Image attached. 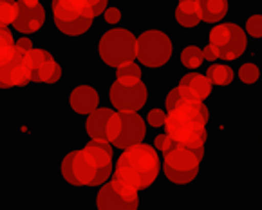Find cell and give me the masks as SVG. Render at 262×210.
<instances>
[{
    "mask_svg": "<svg viewBox=\"0 0 262 210\" xmlns=\"http://www.w3.org/2000/svg\"><path fill=\"white\" fill-rule=\"evenodd\" d=\"M243 28H244V31L248 33L250 40H253V42H262V11L248 13V15L244 16Z\"/></svg>",
    "mask_w": 262,
    "mask_h": 210,
    "instance_id": "cb8c5ba5",
    "label": "cell"
},
{
    "mask_svg": "<svg viewBox=\"0 0 262 210\" xmlns=\"http://www.w3.org/2000/svg\"><path fill=\"white\" fill-rule=\"evenodd\" d=\"M139 188L121 178L112 176L107 183L98 187L94 205L100 210H134L139 208Z\"/></svg>",
    "mask_w": 262,
    "mask_h": 210,
    "instance_id": "30bf717a",
    "label": "cell"
},
{
    "mask_svg": "<svg viewBox=\"0 0 262 210\" xmlns=\"http://www.w3.org/2000/svg\"><path fill=\"white\" fill-rule=\"evenodd\" d=\"M101 93L96 83L93 82H78L67 89L66 107L71 116L87 118L93 111L100 107Z\"/></svg>",
    "mask_w": 262,
    "mask_h": 210,
    "instance_id": "7c38bea8",
    "label": "cell"
},
{
    "mask_svg": "<svg viewBox=\"0 0 262 210\" xmlns=\"http://www.w3.org/2000/svg\"><path fill=\"white\" fill-rule=\"evenodd\" d=\"M206 149L197 151L176 145L163 154V179L173 188L193 187L201 178Z\"/></svg>",
    "mask_w": 262,
    "mask_h": 210,
    "instance_id": "277c9868",
    "label": "cell"
},
{
    "mask_svg": "<svg viewBox=\"0 0 262 210\" xmlns=\"http://www.w3.org/2000/svg\"><path fill=\"white\" fill-rule=\"evenodd\" d=\"M114 107H98L96 111L89 114L83 121V133L89 140L96 141H108L107 140V121L112 114Z\"/></svg>",
    "mask_w": 262,
    "mask_h": 210,
    "instance_id": "e0dca14e",
    "label": "cell"
},
{
    "mask_svg": "<svg viewBox=\"0 0 262 210\" xmlns=\"http://www.w3.org/2000/svg\"><path fill=\"white\" fill-rule=\"evenodd\" d=\"M16 38L15 33L9 26H2L0 28V64L11 62L16 56Z\"/></svg>",
    "mask_w": 262,
    "mask_h": 210,
    "instance_id": "603a6c76",
    "label": "cell"
},
{
    "mask_svg": "<svg viewBox=\"0 0 262 210\" xmlns=\"http://www.w3.org/2000/svg\"><path fill=\"white\" fill-rule=\"evenodd\" d=\"M201 15L205 24H219L224 22L230 15V0H199Z\"/></svg>",
    "mask_w": 262,
    "mask_h": 210,
    "instance_id": "d6986e66",
    "label": "cell"
},
{
    "mask_svg": "<svg viewBox=\"0 0 262 210\" xmlns=\"http://www.w3.org/2000/svg\"><path fill=\"white\" fill-rule=\"evenodd\" d=\"M136 47H138V36L132 29L123 26H112L96 38L94 55L101 67L116 69L121 64L136 58Z\"/></svg>",
    "mask_w": 262,
    "mask_h": 210,
    "instance_id": "5b68a950",
    "label": "cell"
},
{
    "mask_svg": "<svg viewBox=\"0 0 262 210\" xmlns=\"http://www.w3.org/2000/svg\"><path fill=\"white\" fill-rule=\"evenodd\" d=\"M208 42L219 49L221 60L235 62L244 56L250 44V36L244 31L243 26L237 22H219L212 26L208 31Z\"/></svg>",
    "mask_w": 262,
    "mask_h": 210,
    "instance_id": "9c48e42d",
    "label": "cell"
},
{
    "mask_svg": "<svg viewBox=\"0 0 262 210\" xmlns=\"http://www.w3.org/2000/svg\"><path fill=\"white\" fill-rule=\"evenodd\" d=\"M114 145L89 140L83 147L69 149L58 161V172L73 188H98L114 174Z\"/></svg>",
    "mask_w": 262,
    "mask_h": 210,
    "instance_id": "6da1fadb",
    "label": "cell"
},
{
    "mask_svg": "<svg viewBox=\"0 0 262 210\" xmlns=\"http://www.w3.org/2000/svg\"><path fill=\"white\" fill-rule=\"evenodd\" d=\"M237 80L243 87H257L262 82V66L253 60H246L237 67Z\"/></svg>",
    "mask_w": 262,
    "mask_h": 210,
    "instance_id": "7402d4cb",
    "label": "cell"
},
{
    "mask_svg": "<svg viewBox=\"0 0 262 210\" xmlns=\"http://www.w3.org/2000/svg\"><path fill=\"white\" fill-rule=\"evenodd\" d=\"M108 101L116 111L139 113L150 101V86L145 78H114L108 87Z\"/></svg>",
    "mask_w": 262,
    "mask_h": 210,
    "instance_id": "ba28073f",
    "label": "cell"
},
{
    "mask_svg": "<svg viewBox=\"0 0 262 210\" xmlns=\"http://www.w3.org/2000/svg\"><path fill=\"white\" fill-rule=\"evenodd\" d=\"M179 66L186 71H197L203 67L205 60V53H203V47H199L197 44H185V46L179 49L178 53Z\"/></svg>",
    "mask_w": 262,
    "mask_h": 210,
    "instance_id": "44dd1931",
    "label": "cell"
},
{
    "mask_svg": "<svg viewBox=\"0 0 262 210\" xmlns=\"http://www.w3.org/2000/svg\"><path fill=\"white\" fill-rule=\"evenodd\" d=\"M260 143H262V133H260Z\"/></svg>",
    "mask_w": 262,
    "mask_h": 210,
    "instance_id": "836d02e7",
    "label": "cell"
},
{
    "mask_svg": "<svg viewBox=\"0 0 262 210\" xmlns=\"http://www.w3.org/2000/svg\"><path fill=\"white\" fill-rule=\"evenodd\" d=\"M29 83H33V76L26 62V55L16 53L11 62L0 64V87L2 89H24Z\"/></svg>",
    "mask_w": 262,
    "mask_h": 210,
    "instance_id": "5bb4252c",
    "label": "cell"
},
{
    "mask_svg": "<svg viewBox=\"0 0 262 210\" xmlns=\"http://www.w3.org/2000/svg\"><path fill=\"white\" fill-rule=\"evenodd\" d=\"M166 114H168V111L165 107H152L145 114V120H147L148 127H152L154 131H159V129H165Z\"/></svg>",
    "mask_w": 262,
    "mask_h": 210,
    "instance_id": "4316f807",
    "label": "cell"
},
{
    "mask_svg": "<svg viewBox=\"0 0 262 210\" xmlns=\"http://www.w3.org/2000/svg\"><path fill=\"white\" fill-rule=\"evenodd\" d=\"M206 74L212 80L213 87H219V89H228L231 83L235 82V69L230 66V62H224V60H219V62H213L208 66L206 69Z\"/></svg>",
    "mask_w": 262,
    "mask_h": 210,
    "instance_id": "ffe728a7",
    "label": "cell"
},
{
    "mask_svg": "<svg viewBox=\"0 0 262 210\" xmlns=\"http://www.w3.org/2000/svg\"><path fill=\"white\" fill-rule=\"evenodd\" d=\"M35 47V42H33V36H27V35H20L18 40H16V51L22 53V55H27L29 51Z\"/></svg>",
    "mask_w": 262,
    "mask_h": 210,
    "instance_id": "4dcf8cb0",
    "label": "cell"
},
{
    "mask_svg": "<svg viewBox=\"0 0 262 210\" xmlns=\"http://www.w3.org/2000/svg\"><path fill=\"white\" fill-rule=\"evenodd\" d=\"M51 15L54 29L69 38L85 36L93 29L96 18L87 0H53Z\"/></svg>",
    "mask_w": 262,
    "mask_h": 210,
    "instance_id": "8992f818",
    "label": "cell"
},
{
    "mask_svg": "<svg viewBox=\"0 0 262 210\" xmlns=\"http://www.w3.org/2000/svg\"><path fill=\"white\" fill-rule=\"evenodd\" d=\"M203 53H205V60L206 62H210V64H213V62H219L221 60V53H219V49H217L213 44H206L205 47H203Z\"/></svg>",
    "mask_w": 262,
    "mask_h": 210,
    "instance_id": "1f68e13d",
    "label": "cell"
},
{
    "mask_svg": "<svg viewBox=\"0 0 262 210\" xmlns=\"http://www.w3.org/2000/svg\"><path fill=\"white\" fill-rule=\"evenodd\" d=\"M147 120L134 111H121V134L114 143L116 149H128L132 145L143 143L147 138Z\"/></svg>",
    "mask_w": 262,
    "mask_h": 210,
    "instance_id": "9a60e30c",
    "label": "cell"
},
{
    "mask_svg": "<svg viewBox=\"0 0 262 210\" xmlns=\"http://www.w3.org/2000/svg\"><path fill=\"white\" fill-rule=\"evenodd\" d=\"M178 83L188 87L190 91H193L201 100H205V101L213 96L212 80L208 78V74H203V73H199V71H186V73L179 78Z\"/></svg>",
    "mask_w": 262,
    "mask_h": 210,
    "instance_id": "ac0fdd59",
    "label": "cell"
},
{
    "mask_svg": "<svg viewBox=\"0 0 262 210\" xmlns=\"http://www.w3.org/2000/svg\"><path fill=\"white\" fill-rule=\"evenodd\" d=\"M112 176L132 183L139 192L152 191L163 176V163L158 149L145 141L123 149L116 158Z\"/></svg>",
    "mask_w": 262,
    "mask_h": 210,
    "instance_id": "3957f363",
    "label": "cell"
},
{
    "mask_svg": "<svg viewBox=\"0 0 262 210\" xmlns=\"http://www.w3.org/2000/svg\"><path fill=\"white\" fill-rule=\"evenodd\" d=\"M120 134H121V111L114 109L107 121V140L114 145L118 141V138H120Z\"/></svg>",
    "mask_w": 262,
    "mask_h": 210,
    "instance_id": "83f0119b",
    "label": "cell"
},
{
    "mask_svg": "<svg viewBox=\"0 0 262 210\" xmlns=\"http://www.w3.org/2000/svg\"><path fill=\"white\" fill-rule=\"evenodd\" d=\"M18 15L16 0H0V26H13Z\"/></svg>",
    "mask_w": 262,
    "mask_h": 210,
    "instance_id": "d4e9b609",
    "label": "cell"
},
{
    "mask_svg": "<svg viewBox=\"0 0 262 210\" xmlns=\"http://www.w3.org/2000/svg\"><path fill=\"white\" fill-rule=\"evenodd\" d=\"M172 20L183 31H195L203 24L199 0H178L172 8Z\"/></svg>",
    "mask_w": 262,
    "mask_h": 210,
    "instance_id": "2e32d148",
    "label": "cell"
},
{
    "mask_svg": "<svg viewBox=\"0 0 262 210\" xmlns=\"http://www.w3.org/2000/svg\"><path fill=\"white\" fill-rule=\"evenodd\" d=\"M114 78H143V66L138 60H128L114 69Z\"/></svg>",
    "mask_w": 262,
    "mask_h": 210,
    "instance_id": "484cf974",
    "label": "cell"
},
{
    "mask_svg": "<svg viewBox=\"0 0 262 210\" xmlns=\"http://www.w3.org/2000/svg\"><path fill=\"white\" fill-rule=\"evenodd\" d=\"M36 2H42V0H36Z\"/></svg>",
    "mask_w": 262,
    "mask_h": 210,
    "instance_id": "e575fe53",
    "label": "cell"
},
{
    "mask_svg": "<svg viewBox=\"0 0 262 210\" xmlns=\"http://www.w3.org/2000/svg\"><path fill=\"white\" fill-rule=\"evenodd\" d=\"M46 20L47 11L42 2H36V0H18V15L15 18V24H13V29L18 35L35 36L40 31H43Z\"/></svg>",
    "mask_w": 262,
    "mask_h": 210,
    "instance_id": "4fadbf2b",
    "label": "cell"
},
{
    "mask_svg": "<svg viewBox=\"0 0 262 210\" xmlns=\"http://www.w3.org/2000/svg\"><path fill=\"white\" fill-rule=\"evenodd\" d=\"M89 2V6H91V9H93V13L96 16H101L105 13V9L108 8V0H87Z\"/></svg>",
    "mask_w": 262,
    "mask_h": 210,
    "instance_id": "d6a6232c",
    "label": "cell"
},
{
    "mask_svg": "<svg viewBox=\"0 0 262 210\" xmlns=\"http://www.w3.org/2000/svg\"><path fill=\"white\" fill-rule=\"evenodd\" d=\"M173 38L159 28L143 29L138 35L136 60L147 71H165L173 60Z\"/></svg>",
    "mask_w": 262,
    "mask_h": 210,
    "instance_id": "52a82bcc",
    "label": "cell"
},
{
    "mask_svg": "<svg viewBox=\"0 0 262 210\" xmlns=\"http://www.w3.org/2000/svg\"><path fill=\"white\" fill-rule=\"evenodd\" d=\"M101 16H103V22L108 26H120L125 20V11L121 6H108Z\"/></svg>",
    "mask_w": 262,
    "mask_h": 210,
    "instance_id": "f1b7e54d",
    "label": "cell"
},
{
    "mask_svg": "<svg viewBox=\"0 0 262 210\" xmlns=\"http://www.w3.org/2000/svg\"><path fill=\"white\" fill-rule=\"evenodd\" d=\"M210 107L203 100H186L176 109L168 111L165 131L172 136L176 145L203 151L210 140Z\"/></svg>",
    "mask_w": 262,
    "mask_h": 210,
    "instance_id": "7a4b0ae2",
    "label": "cell"
},
{
    "mask_svg": "<svg viewBox=\"0 0 262 210\" xmlns=\"http://www.w3.org/2000/svg\"><path fill=\"white\" fill-rule=\"evenodd\" d=\"M152 145L158 149L159 154H165V152H168L172 147H176V141H173L172 136H170L165 129H163V133H159V134H156V136H154V143H152Z\"/></svg>",
    "mask_w": 262,
    "mask_h": 210,
    "instance_id": "f546056e",
    "label": "cell"
},
{
    "mask_svg": "<svg viewBox=\"0 0 262 210\" xmlns=\"http://www.w3.org/2000/svg\"><path fill=\"white\" fill-rule=\"evenodd\" d=\"M26 62L31 69L35 86H56L66 74L63 62L47 47L35 46L26 55Z\"/></svg>",
    "mask_w": 262,
    "mask_h": 210,
    "instance_id": "8fae6325",
    "label": "cell"
}]
</instances>
